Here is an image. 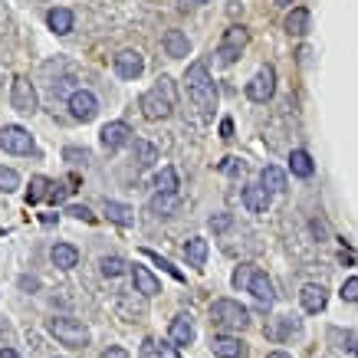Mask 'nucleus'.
<instances>
[{
  "label": "nucleus",
  "mask_w": 358,
  "mask_h": 358,
  "mask_svg": "<svg viewBox=\"0 0 358 358\" xmlns=\"http://www.w3.org/2000/svg\"><path fill=\"white\" fill-rule=\"evenodd\" d=\"M171 342L174 345H191L194 342V322L185 313L171 319Z\"/></svg>",
  "instance_id": "obj_18"
},
{
  "label": "nucleus",
  "mask_w": 358,
  "mask_h": 358,
  "mask_svg": "<svg viewBox=\"0 0 358 358\" xmlns=\"http://www.w3.org/2000/svg\"><path fill=\"white\" fill-rule=\"evenodd\" d=\"M253 273H257V266H253V263H240L237 270H234V286H237V289H247L250 286V280H253Z\"/></svg>",
  "instance_id": "obj_31"
},
{
  "label": "nucleus",
  "mask_w": 358,
  "mask_h": 358,
  "mask_svg": "<svg viewBox=\"0 0 358 358\" xmlns=\"http://www.w3.org/2000/svg\"><path fill=\"white\" fill-rule=\"evenodd\" d=\"M289 171H293L296 178H313V171H315L313 155L303 152V148H296V152L289 155Z\"/></svg>",
  "instance_id": "obj_25"
},
{
  "label": "nucleus",
  "mask_w": 358,
  "mask_h": 358,
  "mask_svg": "<svg viewBox=\"0 0 358 358\" xmlns=\"http://www.w3.org/2000/svg\"><path fill=\"white\" fill-rule=\"evenodd\" d=\"M266 358H289V355H286V352H270Z\"/></svg>",
  "instance_id": "obj_47"
},
{
  "label": "nucleus",
  "mask_w": 358,
  "mask_h": 358,
  "mask_svg": "<svg viewBox=\"0 0 358 358\" xmlns=\"http://www.w3.org/2000/svg\"><path fill=\"white\" fill-rule=\"evenodd\" d=\"M106 358H125V352H122V348H109V352H106Z\"/></svg>",
  "instance_id": "obj_44"
},
{
  "label": "nucleus",
  "mask_w": 358,
  "mask_h": 358,
  "mask_svg": "<svg viewBox=\"0 0 358 358\" xmlns=\"http://www.w3.org/2000/svg\"><path fill=\"white\" fill-rule=\"evenodd\" d=\"M187 96H191V102H194L201 112H214L217 109V89H214V79H210V73H207V66L197 59V63L187 66Z\"/></svg>",
  "instance_id": "obj_1"
},
{
  "label": "nucleus",
  "mask_w": 358,
  "mask_h": 358,
  "mask_svg": "<svg viewBox=\"0 0 358 358\" xmlns=\"http://www.w3.org/2000/svg\"><path fill=\"white\" fill-rule=\"evenodd\" d=\"M174 99H178V92H174V83L168 76H162L158 83H155L145 96H141V115L148 122H162V119H168L174 112Z\"/></svg>",
  "instance_id": "obj_2"
},
{
  "label": "nucleus",
  "mask_w": 358,
  "mask_h": 358,
  "mask_svg": "<svg viewBox=\"0 0 358 358\" xmlns=\"http://www.w3.org/2000/svg\"><path fill=\"white\" fill-rule=\"evenodd\" d=\"M210 326L227 329V332H240L250 326V309L240 306L237 299H217L210 306Z\"/></svg>",
  "instance_id": "obj_3"
},
{
  "label": "nucleus",
  "mask_w": 358,
  "mask_h": 358,
  "mask_svg": "<svg viewBox=\"0 0 358 358\" xmlns=\"http://www.w3.org/2000/svg\"><path fill=\"white\" fill-rule=\"evenodd\" d=\"M46 332L56 338V342H63L66 348H86L89 345V329L79 322V319H69V315H53L50 322H46Z\"/></svg>",
  "instance_id": "obj_4"
},
{
  "label": "nucleus",
  "mask_w": 358,
  "mask_h": 358,
  "mask_svg": "<svg viewBox=\"0 0 358 358\" xmlns=\"http://www.w3.org/2000/svg\"><path fill=\"white\" fill-rule=\"evenodd\" d=\"M178 204H181V201H178V194H155L152 197V210H155V214H162V217L174 214V210H178Z\"/></svg>",
  "instance_id": "obj_29"
},
{
  "label": "nucleus",
  "mask_w": 358,
  "mask_h": 358,
  "mask_svg": "<svg viewBox=\"0 0 358 358\" xmlns=\"http://www.w3.org/2000/svg\"><path fill=\"white\" fill-rule=\"evenodd\" d=\"M131 280H135V289H138V293H145V296H158V293H162V282L155 280L145 266H138V263L131 266Z\"/></svg>",
  "instance_id": "obj_21"
},
{
  "label": "nucleus",
  "mask_w": 358,
  "mask_h": 358,
  "mask_svg": "<svg viewBox=\"0 0 358 358\" xmlns=\"http://www.w3.org/2000/svg\"><path fill=\"white\" fill-rule=\"evenodd\" d=\"M220 138H234V122L230 119L220 122Z\"/></svg>",
  "instance_id": "obj_43"
},
{
  "label": "nucleus",
  "mask_w": 358,
  "mask_h": 358,
  "mask_svg": "<svg viewBox=\"0 0 358 358\" xmlns=\"http://www.w3.org/2000/svg\"><path fill=\"white\" fill-rule=\"evenodd\" d=\"M155 187H158V194H178V171L174 168H162L158 178H155Z\"/></svg>",
  "instance_id": "obj_28"
},
{
  "label": "nucleus",
  "mask_w": 358,
  "mask_h": 358,
  "mask_svg": "<svg viewBox=\"0 0 358 358\" xmlns=\"http://www.w3.org/2000/svg\"><path fill=\"white\" fill-rule=\"evenodd\" d=\"M99 266H102V276H112V280L125 273V260H122V257H102Z\"/></svg>",
  "instance_id": "obj_33"
},
{
  "label": "nucleus",
  "mask_w": 358,
  "mask_h": 358,
  "mask_svg": "<svg viewBox=\"0 0 358 358\" xmlns=\"http://www.w3.org/2000/svg\"><path fill=\"white\" fill-rule=\"evenodd\" d=\"M162 46H164V53L171 56V59H185V56L191 53V40H187V33H181V30H168V33H164Z\"/></svg>",
  "instance_id": "obj_14"
},
{
  "label": "nucleus",
  "mask_w": 358,
  "mask_h": 358,
  "mask_svg": "<svg viewBox=\"0 0 358 358\" xmlns=\"http://www.w3.org/2000/svg\"><path fill=\"white\" fill-rule=\"evenodd\" d=\"M306 30H309V10H306V7H296V10L286 17V33H289V36H303Z\"/></svg>",
  "instance_id": "obj_27"
},
{
  "label": "nucleus",
  "mask_w": 358,
  "mask_h": 358,
  "mask_svg": "<svg viewBox=\"0 0 358 358\" xmlns=\"http://www.w3.org/2000/svg\"><path fill=\"white\" fill-rule=\"evenodd\" d=\"M50 260H53V266H59V270H73L79 263V250L73 247V243H56V247L50 250Z\"/></svg>",
  "instance_id": "obj_19"
},
{
  "label": "nucleus",
  "mask_w": 358,
  "mask_h": 358,
  "mask_svg": "<svg viewBox=\"0 0 358 358\" xmlns=\"http://www.w3.org/2000/svg\"><path fill=\"white\" fill-rule=\"evenodd\" d=\"M293 332H299V319H293V315H282L280 329H276V338H289Z\"/></svg>",
  "instance_id": "obj_34"
},
{
  "label": "nucleus",
  "mask_w": 358,
  "mask_h": 358,
  "mask_svg": "<svg viewBox=\"0 0 358 358\" xmlns=\"http://www.w3.org/2000/svg\"><path fill=\"white\" fill-rule=\"evenodd\" d=\"M56 217H59V214H43V217H40V220H43L46 227H50V224H56Z\"/></svg>",
  "instance_id": "obj_46"
},
{
  "label": "nucleus",
  "mask_w": 358,
  "mask_h": 358,
  "mask_svg": "<svg viewBox=\"0 0 358 358\" xmlns=\"http://www.w3.org/2000/svg\"><path fill=\"white\" fill-rule=\"evenodd\" d=\"M155 355H158V358H181V355H178V345H174V342H162V345L155 348Z\"/></svg>",
  "instance_id": "obj_41"
},
{
  "label": "nucleus",
  "mask_w": 358,
  "mask_h": 358,
  "mask_svg": "<svg viewBox=\"0 0 358 358\" xmlns=\"http://www.w3.org/2000/svg\"><path fill=\"white\" fill-rule=\"evenodd\" d=\"M299 303H303L306 313H322L329 303V293L326 286H319V282H306L303 293H299Z\"/></svg>",
  "instance_id": "obj_12"
},
{
  "label": "nucleus",
  "mask_w": 358,
  "mask_h": 358,
  "mask_svg": "<svg viewBox=\"0 0 358 358\" xmlns=\"http://www.w3.org/2000/svg\"><path fill=\"white\" fill-rule=\"evenodd\" d=\"M17 187H20V174L13 171V168H3V164H0V191L10 194V191H17Z\"/></svg>",
  "instance_id": "obj_32"
},
{
  "label": "nucleus",
  "mask_w": 358,
  "mask_h": 358,
  "mask_svg": "<svg viewBox=\"0 0 358 358\" xmlns=\"http://www.w3.org/2000/svg\"><path fill=\"white\" fill-rule=\"evenodd\" d=\"M66 214H69V217H76V220H86V224H96V214H92L86 204H69L66 207Z\"/></svg>",
  "instance_id": "obj_35"
},
{
  "label": "nucleus",
  "mask_w": 358,
  "mask_h": 358,
  "mask_svg": "<svg viewBox=\"0 0 358 358\" xmlns=\"http://www.w3.org/2000/svg\"><path fill=\"white\" fill-rule=\"evenodd\" d=\"M10 106L20 115H33V112L40 109V99H36V89H33V83L27 76H17L10 83Z\"/></svg>",
  "instance_id": "obj_6"
},
{
  "label": "nucleus",
  "mask_w": 358,
  "mask_h": 358,
  "mask_svg": "<svg viewBox=\"0 0 358 358\" xmlns=\"http://www.w3.org/2000/svg\"><path fill=\"white\" fill-rule=\"evenodd\" d=\"M247 30L243 27H230L227 33H224V40H220V46H217V59H220V66H234L237 63V56L243 53V46H247Z\"/></svg>",
  "instance_id": "obj_7"
},
{
  "label": "nucleus",
  "mask_w": 358,
  "mask_h": 358,
  "mask_svg": "<svg viewBox=\"0 0 358 358\" xmlns=\"http://www.w3.org/2000/svg\"><path fill=\"white\" fill-rule=\"evenodd\" d=\"M99 141H102L106 152H119V148L131 145L135 138H131V129L125 122H109V125H102V131H99Z\"/></svg>",
  "instance_id": "obj_9"
},
{
  "label": "nucleus",
  "mask_w": 358,
  "mask_h": 358,
  "mask_svg": "<svg viewBox=\"0 0 358 358\" xmlns=\"http://www.w3.org/2000/svg\"><path fill=\"white\" fill-rule=\"evenodd\" d=\"M46 23H50V30L56 36H66V33H73V27H76V17H73L69 7H53V10L46 13Z\"/></svg>",
  "instance_id": "obj_16"
},
{
  "label": "nucleus",
  "mask_w": 358,
  "mask_h": 358,
  "mask_svg": "<svg viewBox=\"0 0 358 358\" xmlns=\"http://www.w3.org/2000/svg\"><path fill=\"white\" fill-rule=\"evenodd\" d=\"M131 152H135V162H138V168H152V164L158 162V148H155L152 141H145V138H135V141H131Z\"/></svg>",
  "instance_id": "obj_26"
},
{
  "label": "nucleus",
  "mask_w": 358,
  "mask_h": 358,
  "mask_svg": "<svg viewBox=\"0 0 358 358\" xmlns=\"http://www.w3.org/2000/svg\"><path fill=\"white\" fill-rule=\"evenodd\" d=\"M270 191L260 185H247L243 187V207H247L250 214H266L270 210Z\"/></svg>",
  "instance_id": "obj_13"
},
{
  "label": "nucleus",
  "mask_w": 358,
  "mask_h": 358,
  "mask_svg": "<svg viewBox=\"0 0 358 358\" xmlns=\"http://www.w3.org/2000/svg\"><path fill=\"white\" fill-rule=\"evenodd\" d=\"M3 234H7V230H3V227H0V237H3Z\"/></svg>",
  "instance_id": "obj_49"
},
{
  "label": "nucleus",
  "mask_w": 358,
  "mask_h": 358,
  "mask_svg": "<svg viewBox=\"0 0 358 358\" xmlns=\"http://www.w3.org/2000/svg\"><path fill=\"white\" fill-rule=\"evenodd\" d=\"M191 3H207V0H191Z\"/></svg>",
  "instance_id": "obj_48"
},
{
  "label": "nucleus",
  "mask_w": 358,
  "mask_h": 358,
  "mask_svg": "<svg viewBox=\"0 0 358 358\" xmlns=\"http://www.w3.org/2000/svg\"><path fill=\"white\" fill-rule=\"evenodd\" d=\"M185 260L194 266V270H204L207 263V240L204 237H191L185 243Z\"/></svg>",
  "instance_id": "obj_22"
},
{
  "label": "nucleus",
  "mask_w": 358,
  "mask_h": 358,
  "mask_svg": "<svg viewBox=\"0 0 358 358\" xmlns=\"http://www.w3.org/2000/svg\"><path fill=\"white\" fill-rule=\"evenodd\" d=\"M260 187H266L270 194H282V191H286V174H282L280 168L266 164V168L260 171Z\"/></svg>",
  "instance_id": "obj_24"
},
{
  "label": "nucleus",
  "mask_w": 358,
  "mask_h": 358,
  "mask_svg": "<svg viewBox=\"0 0 358 358\" xmlns=\"http://www.w3.org/2000/svg\"><path fill=\"white\" fill-rule=\"evenodd\" d=\"M96 112H99V102L89 89H79V92L69 96V115H73L76 122H92L96 119Z\"/></svg>",
  "instance_id": "obj_10"
},
{
  "label": "nucleus",
  "mask_w": 358,
  "mask_h": 358,
  "mask_svg": "<svg viewBox=\"0 0 358 358\" xmlns=\"http://www.w3.org/2000/svg\"><path fill=\"white\" fill-rule=\"evenodd\" d=\"M338 296H342L345 303H358V276H352V280L342 282V289H338Z\"/></svg>",
  "instance_id": "obj_36"
},
{
  "label": "nucleus",
  "mask_w": 358,
  "mask_h": 358,
  "mask_svg": "<svg viewBox=\"0 0 358 358\" xmlns=\"http://www.w3.org/2000/svg\"><path fill=\"white\" fill-rule=\"evenodd\" d=\"M53 185H56V181H50V178H43V174L30 178V187H27V204L50 201V194H53Z\"/></svg>",
  "instance_id": "obj_20"
},
{
  "label": "nucleus",
  "mask_w": 358,
  "mask_h": 358,
  "mask_svg": "<svg viewBox=\"0 0 358 358\" xmlns=\"http://www.w3.org/2000/svg\"><path fill=\"white\" fill-rule=\"evenodd\" d=\"M0 358H20V355H17L13 348H0Z\"/></svg>",
  "instance_id": "obj_45"
},
{
  "label": "nucleus",
  "mask_w": 358,
  "mask_h": 358,
  "mask_svg": "<svg viewBox=\"0 0 358 358\" xmlns=\"http://www.w3.org/2000/svg\"><path fill=\"white\" fill-rule=\"evenodd\" d=\"M247 293H253L257 299H260L263 306H273V299H276V293H273V282H270V276L263 270H257L253 273V280H250V286H247Z\"/></svg>",
  "instance_id": "obj_17"
},
{
  "label": "nucleus",
  "mask_w": 358,
  "mask_h": 358,
  "mask_svg": "<svg viewBox=\"0 0 358 358\" xmlns=\"http://www.w3.org/2000/svg\"><path fill=\"white\" fill-rule=\"evenodd\" d=\"M240 168H243V164H240L237 158H224V162H220V171L224 174H237Z\"/></svg>",
  "instance_id": "obj_42"
},
{
  "label": "nucleus",
  "mask_w": 358,
  "mask_h": 358,
  "mask_svg": "<svg viewBox=\"0 0 358 358\" xmlns=\"http://www.w3.org/2000/svg\"><path fill=\"white\" fill-rule=\"evenodd\" d=\"M0 148L10 155H40L33 135L23 129V125H3V129H0Z\"/></svg>",
  "instance_id": "obj_5"
},
{
  "label": "nucleus",
  "mask_w": 358,
  "mask_h": 358,
  "mask_svg": "<svg viewBox=\"0 0 358 358\" xmlns=\"http://www.w3.org/2000/svg\"><path fill=\"white\" fill-rule=\"evenodd\" d=\"M230 224H234V217H230V214H217V217H210V230H214V234L227 230Z\"/></svg>",
  "instance_id": "obj_40"
},
{
  "label": "nucleus",
  "mask_w": 358,
  "mask_h": 358,
  "mask_svg": "<svg viewBox=\"0 0 358 358\" xmlns=\"http://www.w3.org/2000/svg\"><path fill=\"white\" fill-rule=\"evenodd\" d=\"M106 217L119 227H131L135 224V210L129 204H119V201H106Z\"/></svg>",
  "instance_id": "obj_23"
},
{
  "label": "nucleus",
  "mask_w": 358,
  "mask_h": 358,
  "mask_svg": "<svg viewBox=\"0 0 358 358\" xmlns=\"http://www.w3.org/2000/svg\"><path fill=\"white\" fill-rule=\"evenodd\" d=\"M141 253H145V257H148V260L155 263V266H162L164 273H168V276H171V280H178V282H185V273L178 270V266H171V263L164 260V257H158V253H155V250H141Z\"/></svg>",
  "instance_id": "obj_30"
},
{
  "label": "nucleus",
  "mask_w": 358,
  "mask_h": 358,
  "mask_svg": "<svg viewBox=\"0 0 358 358\" xmlns=\"http://www.w3.org/2000/svg\"><path fill=\"white\" fill-rule=\"evenodd\" d=\"M273 92H276V73H273V66H263L260 73L247 83V96L253 102H270Z\"/></svg>",
  "instance_id": "obj_8"
},
{
  "label": "nucleus",
  "mask_w": 358,
  "mask_h": 358,
  "mask_svg": "<svg viewBox=\"0 0 358 358\" xmlns=\"http://www.w3.org/2000/svg\"><path fill=\"white\" fill-rule=\"evenodd\" d=\"M63 158H66V162H73V164H86L89 162V152H86V148H66Z\"/></svg>",
  "instance_id": "obj_37"
},
{
  "label": "nucleus",
  "mask_w": 358,
  "mask_h": 358,
  "mask_svg": "<svg viewBox=\"0 0 358 358\" xmlns=\"http://www.w3.org/2000/svg\"><path fill=\"white\" fill-rule=\"evenodd\" d=\"M112 66H115V73H119L122 79H138L141 73H145V56H141L138 50H122V53H115Z\"/></svg>",
  "instance_id": "obj_11"
},
{
  "label": "nucleus",
  "mask_w": 358,
  "mask_h": 358,
  "mask_svg": "<svg viewBox=\"0 0 358 358\" xmlns=\"http://www.w3.org/2000/svg\"><path fill=\"white\" fill-rule=\"evenodd\" d=\"M73 194V187L69 185H53V194H50V204H63L66 197Z\"/></svg>",
  "instance_id": "obj_38"
},
{
  "label": "nucleus",
  "mask_w": 358,
  "mask_h": 358,
  "mask_svg": "<svg viewBox=\"0 0 358 358\" xmlns=\"http://www.w3.org/2000/svg\"><path fill=\"white\" fill-rule=\"evenodd\" d=\"M73 83H76L73 76H66V79H59V83H53V96H63V92H69V96H73V92H79V89H73Z\"/></svg>",
  "instance_id": "obj_39"
},
{
  "label": "nucleus",
  "mask_w": 358,
  "mask_h": 358,
  "mask_svg": "<svg viewBox=\"0 0 358 358\" xmlns=\"http://www.w3.org/2000/svg\"><path fill=\"white\" fill-rule=\"evenodd\" d=\"M210 352H214L217 358H243L247 355V345L234 336H217L214 342H210Z\"/></svg>",
  "instance_id": "obj_15"
}]
</instances>
